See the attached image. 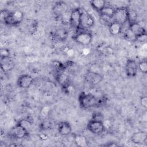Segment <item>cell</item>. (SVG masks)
<instances>
[{
	"mask_svg": "<svg viewBox=\"0 0 147 147\" xmlns=\"http://www.w3.org/2000/svg\"><path fill=\"white\" fill-rule=\"evenodd\" d=\"M78 102L82 109H89L99 106L102 101L91 93L82 92L79 95Z\"/></svg>",
	"mask_w": 147,
	"mask_h": 147,
	"instance_id": "cell-1",
	"label": "cell"
},
{
	"mask_svg": "<svg viewBox=\"0 0 147 147\" xmlns=\"http://www.w3.org/2000/svg\"><path fill=\"white\" fill-rule=\"evenodd\" d=\"M72 38L76 43L82 45L87 46L91 42L92 34L87 30H80V31L78 30L77 33L73 35Z\"/></svg>",
	"mask_w": 147,
	"mask_h": 147,
	"instance_id": "cell-2",
	"label": "cell"
},
{
	"mask_svg": "<svg viewBox=\"0 0 147 147\" xmlns=\"http://www.w3.org/2000/svg\"><path fill=\"white\" fill-rule=\"evenodd\" d=\"M129 9L126 6H122L115 9L113 17V21L117 22L122 25L128 22Z\"/></svg>",
	"mask_w": 147,
	"mask_h": 147,
	"instance_id": "cell-3",
	"label": "cell"
},
{
	"mask_svg": "<svg viewBox=\"0 0 147 147\" xmlns=\"http://www.w3.org/2000/svg\"><path fill=\"white\" fill-rule=\"evenodd\" d=\"M24 18L23 13L20 10H16L15 11L11 12V13L7 16L2 22L7 25L15 26L20 24L22 22Z\"/></svg>",
	"mask_w": 147,
	"mask_h": 147,
	"instance_id": "cell-4",
	"label": "cell"
},
{
	"mask_svg": "<svg viewBox=\"0 0 147 147\" xmlns=\"http://www.w3.org/2000/svg\"><path fill=\"white\" fill-rule=\"evenodd\" d=\"M94 19L90 13L85 11H82L80 24L79 30H86L91 28L94 25Z\"/></svg>",
	"mask_w": 147,
	"mask_h": 147,
	"instance_id": "cell-5",
	"label": "cell"
},
{
	"mask_svg": "<svg viewBox=\"0 0 147 147\" xmlns=\"http://www.w3.org/2000/svg\"><path fill=\"white\" fill-rule=\"evenodd\" d=\"M82 11L80 8L76 7L72 9L70 13L69 24L76 31H78L80 28Z\"/></svg>",
	"mask_w": 147,
	"mask_h": 147,
	"instance_id": "cell-6",
	"label": "cell"
},
{
	"mask_svg": "<svg viewBox=\"0 0 147 147\" xmlns=\"http://www.w3.org/2000/svg\"><path fill=\"white\" fill-rule=\"evenodd\" d=\"M87 129L94 134H100L105 131V126L103 121L91 119L87 125Z\"/></svg>",
	"mask_w": 147,
	"mask_h": 147,
	"instance_id": "cell-7",
	"label": "cell"
},
{
	"mask_svg": "<svg viewBox=\"0 0 147 147\" xmlns=\"http://www.w3.org/2000/svg\"><path fill=\"white\" fill-rule=\"evenodd\" d=\"M103 75L95 71H88L84 75L85 81L91 85H96L101 82L103 80Z\"/></svg>",
	"mask_w": 147,
	"mask_h": 147,
	"instance_id": "cell-8",
	"label": "cell"
},
{
	"mask_svg": "<svg viewBox=\"0 0 147 147\" xmlns=\"http://www.w3.org/2000/svg\"><path fill=\"white\" fill-rule=\"evenodd\" d=\"M10 135L14 138L22 139L27 137L29 136V132L26 129L17 123L11 129Z\"/></svg>",
	"mask_w": 147,
	"mask_h": 147,
	"instance_id": "cell-9",
	"label": "cell"
},
{
	"mask_svg": "<svg viewBox=\"0 0 147 147\" xmlns=\"http://www.w3.org/2000/svg\"><path fill=\"white\" fill-rule=\"evenodd\" d=\"M68 6L66 2L64 1L56 2L53 6L52 11L56 17L60 18L68 12Z\"/></svg>",
	"mask_w": 147,
	"mask_h": 147,
	"instance_id": "cell-10",
	"label": "cell"
},
{
	"mask_svg": "<svg viewBox=\"0 0 147 147\" xmlns=\"http://www.w3.org/2000/svg\"><path fill=\"white\" fill-rule=\"evenodd\" d=\"M125 70L128 77L133 78L136 76L138 71V65L136 61L131 59H128L126 62Z\"/></svg>",
	"mask_w": 147,
	"mask_h": 147,
	"instance_id": "cell-11",
	"label": "cell"
},
{
	"mask_svg": "<svg viewBox=\"0 0 147 147\" xmlns=\"http://www.w3.org/2000/svg\"><path fill=\"white\" fill-rule=\"evenodd\" d=\"M33 79L31 75L23 74L18 78L17 84L21 88H28L33 84Z\"/></svg>",
	"mask_w": 147,
	"mask_h": 147,
	"instance_id": "cell-12",
	"label": "cell"
},
{
	"mask_svg": "<svg viewBox=\"0 0 147 147\" xmlns=\"http://www.w3.org/2000/svg\"><path fill=\"white\" fill-rule=\"evenodd\" d=\"M129 28L136 36L137 38L142 35L146 34L145 28L138 22H134L129 24Z\"/></svg>",
	"mask_w": 147,
	"mask_h": 147,
	"instance_id": "cell-13",
	"label": "cell"
},
{
	"mask_svg": "<svg viewBox=\"0 0 147 147\" xmlns=\"http://www.w3.org/2000/svg\"><path fill=\"white\" fill-rule=\"evenodd\" d=\"M58 131L60 135L66 136L71 133L72 127L68 122L61 121L59 123Z\"/></svg>",
	"mask_w": 147,
	"mask_h": 147,
	"instance_id": "cell-14",
	"label": "cell"
},
{
	"mask_svg": "<svg viewBox=\"0 0 147 147\" xmlns=\"http://www.w3.org/2000/svg\"><path fill=\"white\" fill-rule=\"evenodd\" d=\"M130 140L135 144H141L146 140V134L144 131H137L132 134Z\"/></svg>",
	"mask_w": 147,
	"mask_h": 147,
	"instance_id": "cell-15",
	"label": "cell"
},
{
	"mask_svg": "<svg viewBox=\"0 0 147 147\" xmlns=\"http://www.w3.org/2000/svg\"><path fill=\"white\" fill-rule=\"evenodd\" d=\"M52 38L55 40L63 41L65 40L68 36L67 31L65 29L60 28L55 30L52 33Z\"/></svg>",
	"mask_w": 147,
	"mask_h": 147,
	"instance_id": "cell-16",
	"label": "cell"
},
{
	"mask_svg": "<svg viewBox=\"0 0 147 147\" xmlns=\"http://www.w3.org/2000/svg\"><path fill=\"white\" fill-rule=\"evenodd\" d=\"M56 79L61 86L64 88L67 87V85L68 84L69 79L68 76L64 73V71L62 69L60 68V70L57 72Z\"/></svg>",
	"mask_w": 147,
	"mask_h": 147,
	"instance_id": "cell-17",
	"label": "cell"
},
{
	"mask_svg": "<svg viewBox=\"0 0 147 147\" xmlns=\"http://www.w3.org/2000/svg\"><path fill=\"white\" fill-rule=\"evenodd\" d=\"M123 25L117 22L111 21L109 24V29L111 34L112 35H117L122 32Z\"/></svg>",
	"mask_w": 147,
	"mask_h": 147,
	"instance_id": "cell-18",
	"label": "cell"
},
{
	"mask_svg": "<svg viewBox=\"0 0 147 147\" xmlns=\"http://www.w3.org/2000/svg\"><path fill=\"white\" fill-rule=\"evenodd\" d=\"M114 11H115V9L114 7H113L111 6L106 5L99 13L103 17L108 18L109 19H112L114 13Z\"/></svg>",
	"mask_w": 147,
	"mask_h": 147,
	"instance_id": "cell-19",
	"label": "cell"
},
{
	"mask_svg": "<svg viewBox=\"0 0 147 147\" xmlns=\"http://www.w3.org/2000/svg\"><path fill=\"white\" fill-rule=\"evenodd\" d=\"M90 3L91 6L98 13H100L106 5V1L103 0H93L91 1Z\"/></svg>",
	"mask_w": 147,
	"mask_h": 147,
	"instance_id": "cell-20",
	"label": "cell"
},
{
	"mask_svg": "<svg viewBox=\"0 0 147 147\" xmlns=\"http://www.w3.org/2000/svg\"><path fill=\"white\" fill-rule=\"evenodd\" d=\"M74 142L77 146H86L88 145V141L84 136L80 134L74 135Z\"/></svg>",
	"mask_w": 147,
	"mask_h": 147,
	"instance_id": "cell-21",
	"label": "cell"
},
{
	"mask_svg": "<svg viewBox=\"0 0 147 147\" xmlns=\"http://www.w3.org/2000/svg\"><path fill=\"white\" fill-rule=\"evenodd\" d=\"M97 50L98 52L105 56H108L113 54V49L109 46L106 44H100L98 45L97 47Z\"/></svg>",
	"mask_w": 147,
	"mask_h": 147,
	"instance_id": "cell-22",
	"label": "cell"
},
{
	"mask_svg": "<svg viewBox=\"0 0 147 147\" xmlns=\"http://www.w3.org/2000/svg\"><path fill=\"white\" fill-rule=\"evenodd\" d=\"M33 117L29 116L20 120L17 123L28 130V129H29L32 126L33 124Z\"/></svg>",
	"mask_w": 147,
	"mask_h": 147,
	"instance_id": "cell-23",
	"label": "cell"
},
{
	"mask_svg": "<svg viewBox=\"0 0 147 147\" xmlns=\"http://www.w3.org/2000/svg\"><path fill=\"white\" fill-rule=\"evenodd\" d=\"M123 38L130 42L137 41V37L128 28L123 33Z\"/></svg>",
	"mask_w": 147,
	"mask_h": 147,
	"instance_id": "cell-24",
	"label": "cell"
},
{
	"mask_svg": "<svg viewBox=\"0 0 147 147\" xmlns=\"http://www.w3.org/2000/svg\"><path fill=\"white\" fill-rule=\"evenodd\" d=\"M9 58L1 60V68L2 70L4 71V72L9 71L11 68V62L9 61Z\"/></svg>",
	"mask_w": 147,
	"mask_h": 147,
	"instance_id": "cell-25",
	"label": "cell"
},
{
	"mask_svg": "<svg viewBox=\"0 0 147 147\" xmlns=\"http://www.w3.org/2000/svg\"><path fill=\"white\" fill-rule=\"evenodd\" d=\"M138 65V69L143 74H146L147 73V63L146 60L141 61Z\"/></svg>",
	"mask_w": 147,
	"mask_h": 147,
	"instance_id": "cell-26",
	"label": "cell"
},
{
	"mask_svg": "<svg viewBox=\"0 0 147 147\" xmlns=\"http://www.w3.org/2000/svg\"><path fill=\"white\" fill-rule=\"evenodd\" d=\"M1 55V60L9 58L10 56V51L8 49L6 48H1L0 50Z\"/></svg>",
	"mask_w": 147,
	"mask_h": 147,
	"instance_id": "cell-27",
	"label": "cell"
},
{
	"mask_svg": "<svg viewBox=\"0 0 147 147\" xmlns=\"http://www.w3.org/2000/svg\"><path fill=\"white\" fill-rule=\"evenodd\" d=\"M91 119L96 120V121H103V115L101 113H99V112L94 113L92 114V117Z\"/></svg>",
	"mask_w": 147,
	"mask_h": 147,
	"instance_id": "cell-28",
	"label": "cell"
},
{
	"mask_svg": "<svg viewBox=\"0 0 147 147\" xmlns=\"http://www.w3.org/2000/svg\"><path fill=\"white\" fill-rule=\"evenodd\" d=\"M52 124L50 122L45 121L40 123V128L42 130H47L51 128Z\"/></svg>",
	"mask_w": 147,
	"mask_h": 147,
	"instance_id": "cell-29",
	"label": "cell"
},
{
	"mask_svg": "<svg viewBox=\"0 0 147 147\" xmlns=\"http://www.w3.org/2000/svg\"><path fill=\"white\" fill-rule=\"evenodd\" d=\"M10 13H11V11H9V10H7V9L2 10L1 11V14H0L1 21L2 22V21H3L7 16H9Z\"/></svg>",
	"mask_w": 147,
	"mask_h": 147,
	"instance_id": "cell-30",
	"label": "cell"
},
{
	"mask_svg": "<svg viewBox=\"0 0 147 147\" xmlns=\"http://www.w3.org/2000/svg\"><path fill=\"white\" fill-rule=\"evenodd\" d=\"M49 113V109L48 107H44L41 110V115L44 117H47Z\"/></svg>",
	"mask_w": 147,
	"mask_h": 147,
	"instance_id": "cell-31",
	"label": "cell"
},
{
	"mask_svg": "<svg viewBox=\"0 0 147 147\" xmlns=\"http://www.w3.org/2000/svg\"><path fill=\"white\" fill-rule=\"evenodd\" d=\"M141 105L145 108L147 107V98L146 96H142L140 98Z\"/></svg>",
	"mask_w": 147,
	"mask_h": 147,
	"instance_id": "cell-32",
	"label": "cell"
},
{
	"mask_svg": "<svg viewBox=\"0 0 147 147\" xmlns=\"http://www.w3.org/2000/svg\"><path fill=\"white\" fill-rule=\"evenodd\" d=\"M103 146H118L119 145L117 144H116L115 142H108V144H105Z\"/></svg>",
	"mask_w": 147,
	"mask_h": 147,
	"instance_id": "cell-33",
	"label": "cell"
}]
</instances>
